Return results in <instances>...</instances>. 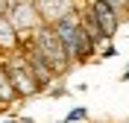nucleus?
Returning <instances> with one entry per match:
<instances>
[{
    "instance_id": "1",
    "label": "nucleus",
    "mask_w": 129,
    "mask_h": 123,
    "mask_svg": "<svg viewBox=\"0 0 129 123\" xmlns=\"http://www.w3.org/2000/svg\"><path fill=\"white\" fill-rule=\"evenodd\" d=\"M53 29H56L59 41H62V47H64L68 62H85V59L91 56L94 41L82 32V24H79V18H76V15H71V12H68V15L56 18Z\"/></svg>"
},
{
    "instance_id": "6",
    "label": "nucleus",
    "mask_w": 129,
    "mask_h": 123,
    "mask_svg": "<svg viewBox=\"0 0 129 123\" xmlns=\"http://www.w3.org/2000/svg\"><path fill=\"white\" fill-rule=\"evenodd\" d=\"M15 97V88H12V79H9L6 67H0V100H12Z\"/></svg>"
},
{
    "instance_id": "10",
    "label": "nucleus",
    "mask_w": 129,
    "mask_h": 123,
    "mask_svg": "<svg viewBox=\"0 0 129 123\" xmlns=\"http://www.w3.org/2000/svg\"><path fill=\"white\" fill-rule=\"evenodd\" d=\"M3 123H18V120H3Z\"/></svg>"
},
{
    "instance_id": "4",
    "label": "nucleus",
    "mask_w": 129,
    "mask_h": 123,
    "mask_svg": "<svg viewBox=\"0 0 129 123\" xmlns=\"http://www.w3.org/2000/svg\"><path fill=\"white\" fill-rule=\"evenodd\" d=\"M9 79H12V88H15V94H38V82H35V76L29 73V67H26V62H15V65L6 67Z\"/></svg>"
},
{
    "instance_id": "7",
    "label": "nucleus",
    "mask_w": 129,
    "mask_h": 123,
    "mask_svg": "<svg viewBox=\"0 0 129 123\" xmlns=\"http://www.w3.org/2000/svg\"><path fill=\"white\" fill-rule=\"evenodd\" d=\"M85 114H88L85 108H71V111H68V117H64L62 123H71V120H85Z\"/></svg>"
},
{
    "instance_id": "5",
    "label": "nucleus",
    "mask_w": 129,
    "mask_h": 123,
    "mask_svg": "<svg viewBox=\"0 0 129 123\" xmlns=\"http://www.w3.org/2000/svg\"><path fill=\"white\" fill-rule=\"evenodd\" d=\"M24 62H26V67H29V73L35 76V82H38V88H44L50 79H53V67L44 62V56H41L35 47H29V53L24 56Z\"/></svg>"
},
{
    "instance_id": "9",
    "label": "nucleus",
    "mask_w": 129,
    "mask_h": 123,
    "mask_svg": "<svg viewBox=\"0 0 129 123\" xmlns=\"http://www.w3.org/2000/svg\"><path fill=\"white\" fill-rule=\"evenodd\" d=\"M123 82H129V70H126V73H123Z\"/></svg>"
},
{
    "instance_id": "11",
    "label": "nucleus",
    "mask_w": 129,
    "mask_h": 123,
    "mask_svg": "<svg viewBox=\"0 0 129 123\" xmlns=\"http://www.w3.org/2000/svg\"><path fill=\"white\" fill-rule=\"evenodd\" d=\"M0 103H3V100H0ZM0 108H3V106H0Z\"/></svg>"
},
{
    "instance_id": "2",
    "label": "nucleus",
    "mask_w": 129,
    "mask_h": 123,
    "mask_svg": "<svg viewBox=\"0 0 129 123\" xmlns=\"http://www.w3.org/2000/svg\"><path fill=\"white\" fill-rule=\"evenodd\" d=\"M32 47L44 56V62L53 67V73H64V70L71 67V62H68V56H64V47H62V41H59V35H56V29H50V26L38 29Z\"/></svg>"
},
{
    "instance_id": "3",
    "label": "nucleus",
    "mask_w": 129,
    "mask_h": 123,
    "mask_svg": "<svg viewBox=\"0 0 129 123\" xmlns=\"http://www.w3.org/2000/svg\"><path fill=\"white\" fill-rule=\"evenodd\" d=\"M88 18L94 21V26L100 29V35H103L106 41L114 38V29H117V9H114V6H109L106 0H94Z\"/></svg>"
},
{
    "instance_id": "8",
    "label": "nucleus",
    "mask_w": 129,
    "mask_h": 123,
    "mask_svg": "<svg viewBox=\"0 0 129 123\" xmlns=\"http://www.w3.org/2000/svg\"><path fill=\"white\" fill-rule=\"evenodd\" d=\"M112 56H114V47H106L103 53H100V59H112Z\"/></svg>"
}]
</instances>
